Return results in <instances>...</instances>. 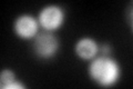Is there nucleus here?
Returning a JSON list of instances; mask_svg holds the SVG:
<instances>
[{
	"mask_svg": "<svg viewBox=\"0 0 133 89\" xmlns=\"http://www.w3.org/2000/svg\"><path fill=\"white\" fill-rule=\"evenodd\" d=\"M111 46L108 45V44H103L101 47H100V51L102 52V55H110L111 54Z\"/></svg>",
	"mask_w": 133,
	"mask_h": 89,
	"instance_id": "nucleus-8",
	"label": "nucleus"
},
{
	"mask_svg": "<svg viewBox=\"0 0 133 89\" xmlns=\"http://www.w3.org/2000/svg\"><path fill=\"white\" fill-rule=\"evenodd\" d=\"M16 74L12 70L9 69H5L1 71L0 74V87L1 89H7V87L10 84L16 81Z\"/></svg>",
	"mask_w": 133,
	"mask_h": 89,
	"instance_id": "nucleus-6",
	"label": "nucleus"
},
{
	"mask_svg": "<svg viewBox=\"0 0 133 89\" xmlns=\"http://www.w3.org/2000/svg\"><path fill=\"white\" fill-rule=\"evenodd\" d=\"M90 78L101 87H111L119 81L121 68L119 62L109 55L95 57L89 66Z\"/></svg>",
	"mask_w": 133,
	"mask_h": 89,
	"instance_id": "nucleus-1",
	"label": "nucleus"
},
{
	"mask_svg": "<svg viewBox=\"0 0 133 89\" xmlns=\"http://www.w3.org/2000/svg\"><path fill=\"white\" fill-rule=\"evenodd\" d=\"M76 54L79 58L83 60H92L97 57L98 52L100 51V47L97 41L90 37H83L79 39L76 44Z\"/></svg>",
	"mask_w": 133,
	"mask_h": 89,
	"instance_id": "nucleus-5",
	"label": "nucleus"
},
{
	"mask_svg": "<svg viewBox=\"0 0 133 89\" xmlns=\"http://www.w3.org/2000/svg\"><path fill=\"white\" fill-rule=\"evenodd\" d=\"M24 88H26V86H24L22 82L18 81V80H16L15 82L10 84L9 86L7 87V89H24Z\"/></svg>",
	"mask_w": 133,
	"mask_h": 89,
	"instance_id": "nucleus-7",
	"label": "nucleus"
},
{
	"mask_svg": "<svg viewBox=\"0 0 133 89\" xmlns=\"http://www.w3.org/2000/svg\"><path fill=\"white\" fill-rule=\"evenodd\" d=\"M65 14L61 7L57 5H49L42 8L38 17L40 27L45 31L53 32L60 29L64 23Z\"/></svg>",
	"mask_w": 133,
	"mask_h": 89,
	"instance_id": "nucleus-3",
	"label": "nucleus"
},
{
	"mask_svg": "<svg viewBox=\"0 0 133 89\" xmlns=\"http://www.w3.org/2000/svg\"><path fill=\"white\" fill-rule=\"evenodd\" d=\"M33 51L41 59H50L56 56L59 49V40L50 31H41L33 38Z\"/></svg>",
	"mask_w": 133,
	"mask_h": 89,
	"instance_id": "nucleus-2",
	"label": "nucleus"
},
{
	"mask_svg": "<svg viewBox=\"0 0 133 89\" xmlns=\"http://www.w3.org/2000/svg\"><path fill=\"white\" fill-rule=\"evenodd\" d=\"M39 21L30 15L19 16L14 22L15 33L24 40L35 38L39 33Z\"/></svg>",
	"mask_w": 133,
	"mask_h": 89,
	"instance_id": "nucleus-4",
	"label": "nucleus"
}]
</instances>
